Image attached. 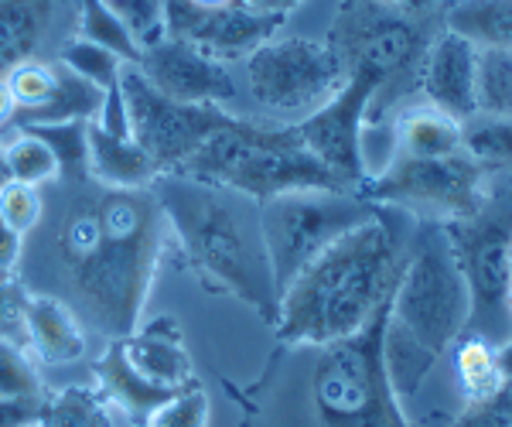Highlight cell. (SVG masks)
<instances>
[{
    "mask_svg": "<svg viewBox=\"0 0 512 427\" xmlns=\"http://www.w3.org/2000/svg\"><path fill=\"white\" fill-rule=\"evenodd\" d=\"M407 243L379 209L318 253L277 301V339L284 346L325 349L362 332L390 305Z\"/></svg>",
    "mask_w": 512,
    "mask_h": 427,
    "instance_id": "obj_1",
    "label": "cell"
},
{
    "mask_svg": "<svg viewBox=\"0 0 512 427\" xmlns=\"http://www.w3.org/2000/svg\"><path fill=\"white\" fill-rule=\"evenodd\" d=\"M171 233L158 195L110 192L93 209L65 223L62 253L69 260V277L82 294L99 325L110 328L117 339L140 328V311L147 305L154 270L164 236Z\"/></svg>",
    "mask_w": 512,
    "mask_h": 427,
    "instance_id": "obj_2",
    "label": "cell"
},
{
    "mask_svg": "<svg viewBox=\"0 0 512 427\" xmlns=\"http://www.w3.org/2000/svg\"><path fill=\"white\" fill-rule=\"evenodd\" d=\"M468 308V287L444 223H420L383 328V363L396 397H414L441 352L465 335Z\"/></svg>",
    "mask_w": 512,
    "mask_h": 427,
    "instance_id": "obj_3",
    "label": "cell"
},
{
    "mask_svg": "<svg viewBox=\"0 0 512 427\" xmlns=\"http://www.w3.org/2000/svg\"><path fill=\"white\" fill-rule=\"evenodd\" d=\"M168 182V195L158 202L168 216L171 233H178L195 267L274 325L277 287L263 250L260 209L246 212L236 202V192L192 182V178L171 175Z\"/></svg>",
    "mask_w": 512,
    "mask_h": 427,
    "instance_id": "obj_4",
    "label": "cell"
},
{
    "mask_svg": "<svg viewBox=\"0 0 512 427\" xmlns=\"http://www.w3.org/2000/svg\"><path fill=\"white\" fill-rule=\"evenodd\" d=\"M171 175L226 188L243 199H253L256 205L284 192H301V188H349L301 144L297 127L250 123L239 117L226 130L212 134Z\"/></svg>",
    "mask_w": 512,
    "mask_h": 427,
    "instance_id": "obj_5",
    "label": "cell"
},
{
    "mask_svg": "<svg viewBox=\"0 0 512 427\" xmlns=\"http://www.w3.org/2000/svg\"><path fill=\"white\" fill-rule=\"evenodd\" d=\"M386 305L362 332L318 349L311 400L321 427H414L383 363Z\"/></svg>",
    "mask_w": 512,
    "mask_h": 427,
    "instance_id": "obj_6",
    "label": "cell"
},
{
    "mask_svg": "<svg viewBox=\"0 0 512 427\" xmlns=\"http://www.w3.org/2000/svg\"><path fill=\"white\" fill-rule=\"evenodd\" d=\"M376 212L379 205L349 188H301L260 202V236L274 274L277 301L318 253H325Z\"/></svg>",
    "mask_w": 512,
    "mask_h": 427,
    "instance_id": "obj_7",
    "label": "cell"
},
{
    "mask_svg": "<svg viewBox=\"0 0 512 427\" xmlns=\"http://www.w3.org/2000/svg\"><path fill=\"white\" fill-rule=\"evenodd\" d=\"M451 253L468 287V328L465 335L502 346L512 339L509 287H512V188L506 195H492L482 212L458 223H444Z\"/></svg>",
    "mask_w": 512,
    "mask_h": 427,
    "instance_id": "obj_8",
    "label": "cell"
},
{
    "mask_svg": "<svg viewBox=\"0 0 512 427\" xmlns=\"http://www.w3.org/2000/svg\"><path fill=\"white\" fill-rule=\"evenodd\" d=\"M359 195L373 205L417 216L420 223H458L485 209L492 199V175L465 151L451 158H403L393 154L379 175L359 185Z\"/></svg>",
    "mask_w": 512,
    "mask_h": 427,
    "instance_id": "obj_9",
    "label": "cell"
},
{
    "mask_svg": "<svg viewBox=\"0 0 512 427\" xmlns=\"http://www.w3.org/2000/svg\"><path fill=\"white\" fill-rule=\"evenodd\" d=\"M345 69L328 41L270 38L246 59L250 100L280 127H297L345 86Z\"/></svg>",
    "mask_w": 512,
    "mask_h": 427,
    "instance_id": "obj_10",
    "label": "cell"
},
{
    "mask_svg": "<svg viewBox=\"0 0 512 427\" xmlns=\"http://www.w3.org/2000/svg\"><path fill=\"white\" fill-rule=\"evenodd\" d=\"M328 45L342 62L345 76L366 72V76H376L386 89L403 72H417V62L427 48V35L417 14H407L396 4L342 0Z\"/></svg>",
    "mask_w": 512,
    "mask_h": 427,
    "instance_id": "obj_11",
    "label": "cell"
},
{
    "mask_svg": "<svg viewBox=\"0 0 512 427\" xmlns=\"http://www.w3.org/2000/svg\"><path fill=\"white\" fill-rule=\"evenodd\" d=\"M123 103H127L130 137L154 158L164 171H178L212 134L226 130L236 117L226 106L175 103L161 96L137 65H127L120 76Z\"/></svg>",
    "mask_w": 512,
    "mask_h": 427,
    "instance_id": "obj_12",
    "label": "cell"
},
{
    "mask_svg": "<svg viewBox=\"0 0 512 427\" xmlns=\"http://www.w3.org/2000/svg\"><path fill=\"white\" fill-rule=\"evenodd\" d=\"M383 93V82L366 72H352L345 86L308 120L297 123V137L332 175L342 178L352 192L369 178L366 168V123Z\"/></svg>",
    "mask_w": 512,
    "mask_h": 427,
    "instance_id": "obj_13",
    "label": "cell"
},
{
    "mask_svg": "<svg viewBox=\"0 0 512 427\" xmlns=\"http://www.w3.org/2000/svg\"><path fill=\"white\" fill-rule=\"evenodd\" d=\"M164 24H168V38L188 41L202 55L229 65L246 62L256 48L277 38L284 18L253 11L243 0L222 7H198L192 0H164Z\"/></svg>",
    "mask_w": 512,
    "mask_h": 427,
    "instance_id": "obj_14",
    "label": "cell"
},
{
    "mask_svg": "<svg viewBox=\"0 0 512 427\" xmlns=\"http://www.w3.org/2000/svg\"><path fill=\"white\" fill-rule=\"evenodd\" d=\"M137 69L144 72V79L158 89L161 96L175 103H205V106H222L236 100V82L229 76V69L209 55H202L188 41L164 38L161 45L147 48L140 55Z\"/></svg>",
    "mask_w": 512,
    "mask_h": 427,
    "instance_id": "obj_15",
    "label": "cell"
},
{
    "mask_svg": "<svg viewBox=\"0 0 512 427\" xmlns=\"http://www.w3.org/2000/svg\"><path fill=\"white\" fill-rule=\"evenodd\" d=\"M475 62L478 48L472 41L458 38L448 28L434 35L417 62V86L424 103L458 123L475 117Z\"/></svg>",
    "mask_w": 512,
    "mask_h": 427,
    "instance_id": "obj_16",
    "label": "cell"
},
{
    "mask_svg": "<svg viewBox=\"0 0 512 427\" xmlns=\"http://www.w3.org/2000/svg\"><path fill=\"white\" fill-rule=\"evenodd\" d=\"M117 346L123 352V359H127V366L158 393L175 397V393L198 383L195 363H192V356H188L178 325L171 322V318L134 328L130 335L117 339Z\"/></svg>",
    "mask_w": 512,
    "mask_h": 427,
    "instance_id": "obj_17",
    "label": "cell"
},
{
    "mask_svg": "<svg viewBox=\"0 0 512 427\" xmlns=\"http://www.w3.org/2000/svg\"><path fill=\"white\" fill-rule=\"evenodd\" d=\"M24 349L45 366H69L86 356L89 339L76 311L55 294H28L21 315Z\"/></svg>",
    "mask_w": 512,
    "mask_h": 427,
    "instance_id": "obj_18",
    "label": "cell"
},
{
    "mask_svg": "<svg viewBox=\"0 0 512 427\" xmlns=\"http://www.w3.org/2000/svg\"><path fill=\"white\" fill-rule=\"evenodd\" d=\"M89 178L110 192H140L161 178V168L134 137H117L89 123Z\"/></svg>",
    "mask_w": 512,
    "mask_h": 427,
    "instance_id": "obj_19",
    "label": "cell"
},
{
    "mask_svg": "<svg viewBox=\"0 0 512 427\" xmlns=\"http://www.w3.org/2000/svg\"><path fill=\"white\" fill-rule=\"evenodd\" d=\"M52 21V0H0V76L35 59Z\"/></svg>",
    "mask_w": 512,
    "mask_h": 427,
    "instance_id": "obj_20",
    "label": "cell"
},
{
    "mask_svg": "<svg viewBox=\"0 0 512 427\" xmlns=\"http://www.w3.org/2000/svg\"><path fill=\"white\" fill-rule=\"evenodd\" d=\"M396 154L403 158H451L461 154V123L420 103L396 123Z\"/></svg>",
    "mask_w": 512,
    "mask_h": 427,
    "instance_id": "obj_21",
    "label": "cell"
},
{
    "mask_svg": "<svg viewBox=\"0 0 512 427\" xmlns=\"http://www.w3.org/2000/svg\"><path fill=\"white\" fill-rule=\"evenodd\" d=\"M444 28L475 48L512 52V0H451Z\"/></svg>",
    "mask_w": 512,
    "mask_h": 427,
    "instance_id": "obj_22",
    "label": "cell"
},
{
    "mask_svg": "<svg viewBox=\"0 0 512 427\" xmlns=\"http://www.w3.org/2000/svg\"><path fill=\"white\" fill-rule=\"evenodd\" d=\"M38 427H123V414L99 387H65L41 397Z\"/></svg>",
    "mask_w": 512,
    "mask_h": 427,
    "instance_id": "obj_23",
    "label": "cell"
},
{
    "mask_svg": "<svg viewBox=\"0 0 512 427\" xmlns=\"http://www.w3.org/2000/svg\"><path fill=\"white\" fill-rule=\"evenodd\" d=\"M96 373H99V390L120 407V414H130V417H137V421H147L164 400H171L168 393H158L154 387H147L134 369L127 366L117 339L110 342V349H106L103 359L96 363Z\"/></svg>",
    "mask_w": 512,
    "mask_h": 427,
    "instance_id": "obj_24",
    "label": "cell"
},
{
    "mask_svg": "<svg viewBox=\"0 0 512 427\" xmlns=\"http://www.w3.org/2000/svg\"><path fill=\"white\" fill-rule=\"evenodd\" d=\"M461 151L489 175L512 171V117H489V113L468 117L461 123Z\"/></svg>",
    "mask_w": 512,
    "mask_h": 427,
    "instance_id": "obj_25",
    "label": "cell"
},
{
    "mask_svg": "<svg viewBox=\"0 0 512 427\" xmlns=\"http://www.w3.org/2000/svg\"><path fill=\"white\" fill-rule=\"evenodd\" d=\"M55 65H59V82H55L52 100H48V106L41 113H35L31 120H24L18 130L45 127V123H69V120H96L99 117L103 93H99L93 82H86L72 69H65L62 62H55Z\"/></svg>",
    "mask_w": 512,
    "mask_h": 427,
    "instance_id": "obj_26",
    "label": "cell"
},
{
    "mask_svg": "<svg viewBox=\"0 0 512 427\" xmlns=\"http://www.w3.org/2000/svg\"><path fill=\"white\" fill-rule=\"evenodd\" d=\"M454 366H458V380L461 390L468 393V400H492L495 393L506 390L499 363H495V346L478 339V335H461Z\"/></svg>",
    "mask_w": 512,
    "mask_h": 427,
    "instance_id": "obj_27",
    "label": "cell"
},
{
    "mask_svg": "<svg viewBox=\"0 0 512 427\" xmlns=\"http://www.w3.org/2000/svg\"><path fill=\"white\" fill-rule=\"evenodd\" d=\"M475 110L489 117H512V52L478 48Z\"/></svg>",
    "mask_w": 512,
    "mask_h": 427,
    "instance_id": "obj_28",
    "label": "cell"
},
{
    "mask_svg": "<svg viewBox=\"0 0 512 427\" xmlns=\"http://www.w3.org/2000/svg\"><path fill=\"white\" fill-rule=\"evenodd\" d=\"M89 123L93 120H69V123H45L28 127V134L41 137L52 154L59 158L62 178L72 185L89 182Z\"/></svg>",
    "mask_w": 512,
    "mask_h": 427,
    "instance_id": "obj_29",
    "label": "cell"
},
{
    "mask_svg": "<svg viewBox=\"0 0 512 427\" xmlns=\"http://www.w3.org/2000/svg\"><path fill=\"white\" fill-rule=\"evenodd\" d=\"M4 158H7V171H11V182H18V185L41 188L62 178L59 158L52 154V147L41 141V137L28 134V130H18V134L7 141Z\"/></svg>",
    "mask_w": 512,
    "mask_h": 427,
    "instance_id": "obj_30",
    "label": "cell"
},
{
    "mask_svg": "<svg viewBox=\"0 0 512 427\" xmlns=\"http://www.w3.org/2000/svg\"><path fill=\"white\" fill-rule=\"evenodd\" d=\"M4 79H7V86H11L14 103H18L14 127H21L24 120H31L35 113H41L48 106V100H52L55 82H59V65L41 62V59H28V62L14 65Z\"/></svg>",
    "mask_w": 512,
    "mask_h": 427,
    "instance_id": "obj_31",
    "label": "cell"
},
{
    "mask_svg": "<svg viewBox=\"0 0 512 427\" xmlns=\"http://www.w3.org/2000/svg\"><path fill=\"white\" fill-rule=\"evenodd\" d=\"M59 62L65 65V69L76 72V76H82L86 82H93L99 93L120 86V76H123V69H127V62H123L120 55H113L110 48L93 45V41H86L79 35L62 45Z\"/></svg>",
    "mask_w": 512,
    "mask_h": 427,
    "instance_id": "obj_32",
    "label": "cell"
},
{
    "mask_svg": "<svg viewBox=\"0 0 512 427\" xmlns=\"http://www.w3.org/2000/svg\"><path fill=\"white\" fill-rule=\"evenodd\" d=\"M79 38L93 41V45L110 48L113 55H120L127 65L140 62V48L134 45V38L127 35V28L117 21V14L106 7V0H82L79 11Z\"/></svg>",
    "mask_w": 512,
    "mask_h": 427,
    "instance_id": "obj_33",
    "label": "cell"
},
{
    "mask_svg": "<svg viewBox=\"0 0 512 427\" xmlns=\"http://www.w3.org/2000/svg\"><path fill=\"white\" fill-rule=\"evenodd\" d=\"M0 397L41 404V376L35 359L18 339H4V335H0Z\"/></svg>",
    "mask_w": 512,
    "mask_h": 427,
    "instance_id": "obj_34",
    "label": "cell"
},
{
    "mask_svg": "<svg viewBox=\"0 0 512 427\" xmlns=\"http://www.w3.org/2000/svg\"><path fill=\"white\" fill-rule=\"evenodd\" d=\"M106 7H110V11L117 14V21L127 28V35L134 38L140 55L168 38L164 0H106Z\"/></svg>",
    "mask_w": 512,
    "mask_h": 427,
    "instance_id": "obj_35",
    "label": "cell"
},
{
    "mask_svg": "<svg viewBox=\"0 0 512 427\" xmlns=\"http://www.w3.org/2000/svg\"><path fill=\"white\" fill-rule=\"evenodd\" d=\"M41 216H45V199H41L38 188L11 182L0 192V219H4V226L11 229V233H18L21 240L31 229H38Z\"/></svg>",
    "mask_w": 512,
    "mask_h": 427,
    "instance_id": "obj_36",
    "label": "cell"
},
{
    "mask_svg": "<svg viewBox=\"0 0 512 427\" xmlns=\"http://www.w3.org/2000/svg\"><path fill=\"white\" fill-rule=\"evenodd\" d=\"M144 424L147 427H209V397H205V390L195 383V387L164 400Z\"/></svg>",
    "mask_w": 512,
    "mask_h": 427,
    "instance_id": "obj_37",
    "label": "cell"
},
{
    "mask_svg": "<svg viewBox=\"0 0 512 427\" xmlns=\"http://www.w3.org/2000/svg\"><path fill=\"white\" fill-rule=\"evenodd\" d=\"M451 427H512V390L506 387L492 400H472Z\"/></svg>",
    "mask_w": 512,
    "mask_h": 427,
    "instance_id": "obj_38",
    "label": "cell"
},
{
    "mask_svg": "<svg viewBox=\"0 0 512 427\" xmlns=\"http://www.w3.org/2000/svg\"><path fill=\"white\" fill-rule=\"evenodd\" d=\"M24 301H28V291L21 287V281L14 277V270L0 267V335L11 339V328H21V315H24Z\"/></svg>",
    "mask_w": 512,
    "mask_h": 427,
    "instance_id": "obj_39",
    "label": "cell"
},
{
    "mask_svg": "<svg viewBox=\"0 0 512 427\" xmlns=\"http://www.w3.org/2000/svg\"><path fill=\"white\" fill-rule=\"evenodd\" d=\"M38 421V404L0 397V427H28Z\"/></svg>",
    "mask_w": 512,
    "mask_h": 427,
    "instance_id": "obj_40",
    "label": "cell"
},
{
    "mask_svg": "<svg viewBox=\"0 0 512 427\" xmlns=\"http://www.w3.org/2000/svg\"><path fill=\"white\" fill-rule=\"evenodd\" d=\"M21 260V236L11 233L0 219V267L4 270H14V264Z\"/></svg>",
    "mask_w": 512,
    "mask_h": 427,
    "instance_id": "obj_41",
    "label": "cell"
},
{
    "mask_svg": "<svg viewBox=\"0 0 512 427\" xmlns=\"http://www.w3.org/2000/svg\"><path fill=\"white\" fill-rule=\"evenodd\" d=\"M246 7H253V11L260 14H274V18H287V14L294 11V7H301L304 0H243Z\"/></svg>",
    "mask_w": 512,
    "mask_h": 427,
    "instance_id": "obj_42",
    "label": "cell"
},
{
    "mask_svg": "<svg viewBox=\"0 0 512 427\" xmlns=\"http://www.w3.org/2000/svg\"><path fill=\"white\" fill-rule=\"evenodd\" d=\"M14 117H18V103H14L7 79L0 76V127H14Z\"/></svg>",
    "mask_w": 512,
    "mask_h": 427,
    "instance_id": "obj_43",
    "label": "cell"
},
{
    "mask_svg": "<svg viewBox=\"0 0 512 427\" xmlns=\"http://www.w3.org/2000/svg\"><path fill=\"white\" fill-rule=\"evenodd\" d=\"M495 363H499V373H502V383L512 390V339L495 346Z\"/></svg>",
    "mask_w": 512,
    "mask_h": 427,
    "instance_id": "obj_44",
    "label": "cell"
},
{
    "mask_svg": "<svg viewBox=\"0 0 512 427\" xmlns=\"http://www.w3.org/2000/svg\"><path fill=\"white\" fill-rule=\"evenodd\" d=\"M11 185V171H7V158H4V147H0V192Z\"/></svg>",
    "mask_w": 512,
    "mask_h": 427,
    "instance_id": "obj_45",
    "label": "cell"
},
{
    "mask_svg": "<svg viewBox=\"0 0 512 427\" xmlns=\"http://www.w3.org/2000/svg\"><path fill=\"white\" fill-rule=\"evenodd\" d=\"M198 7H222V4H233V0H192Z\"/></svg>",
    "mask_w": 512,
    "mask_h": 427,
    "instance_id": "obj_46",
    "label": "cell"
},
{
    "mask_svg": "<svg viewBox=\"0 0 512 427\" xmlns=\"http://www.w3.org/2000/svg\"><path fill=\"white\" fill-rule=\"evenodd\" d=\"M379 4H396V7H400V0H379Z\"/></svg>",
    "mask_w": 512,
    "mask_h": 427,
    "instance_id": "obj_47",
    "label": "cell"
},
{
    "mask_svg": "<svg viewBox=\"0 0 512 427\" xmlns=\"http://www.w3.org/2000/svg\"><path fill=\"white\" fill-rule=\"evenodd\" d=\"M509 315H512V287H509Z\"/></svg>",
    "mask_w": 512,
    "mask_h": 427,
    "instance_id": "obj_48",
    "label": "cell"
},
{
    "mask_svg": "<svg viewBox=\"0 0 512 427\" xmlns=\"http://www.w3.org/2000/svg\"><path fill=\"white\" fill-rule=\"evenodd\" d=\"M509 264H512V243H509Z\"/></svg>",
    "mask_w": 512,
    "mask_h": 427,
    "instance_id": "obj_49",
    "label": "cell"
},
{
    "mask_svg": "<svg viewBox=\"0 0 512 427\" xmlns=\"http://www.w3.org/2000/svg\"><path fill=\"white\" fill-rule=\"evenodd\" d=\"M28 427H38V421H35V424H28Z\"/></svg>",
    "mask_w": 512,
    "mask_h": 427,
    "instance_id": "obj_50",
    "label": "cell"
}]
</instances>
